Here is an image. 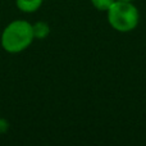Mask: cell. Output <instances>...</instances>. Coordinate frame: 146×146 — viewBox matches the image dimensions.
<instances>
[{"label": "cell", "mask_w": 146, "mask_h": 146, "mask_svg": "<svg viewBox=\"0 0 146 146\" xmlns=\"http://www.w3.org/2000/svg\"><path fill=\"white\" fill-rule=\"evenodd\" d=\"M32 26L27 21H13L1 33V46L10 54H17L26 50L33 40Z\"/></svg>", "instance_id": "obj_1"}, {"label": "cell", "mask_w": 146, "mask_h": 146, "mask_svg": "<svg viewBox=\"0 0 146 146\" xmlns=\"http://www.w3.org/2000/svg\"><path fill=\"white\" fill-rule=\"evenodd\" d=\"M139 10L129 1L117 0L108 10L109 25L119 32H128L139 25Z\"/></svg>", "instance_id": "obj_2"}, {"label": "cell", "mask_w": 146, "mask_h": 146, "mask_svg": "<svg viewBox=\"0 0 146 146\" xmlns=\"http://www.w3.org/2000/svg\"><path fill=\"white\" fill-rule=\"evenodd\" d=\"M42 4V0H17V7L25 13L36 12Z\"/></svg>", "instance_id": "obj_3"}, {"label": "cell", "mask_w": 146, "mask_h": 146, "mask_svg": "<svg viewBox=\"0 0 146 146\" xmlns=\"http://www.w3.org/2000/svg\"><path fill=\"white\" fill-rule=\"evenodd\" d=\"M32 32H33V37L35 38H46L50 33V27L48 23L45 22H36L32 26Z\"/></svg>", "instance_id": "obj_4"}, {"label": "cell", "mask_w": 146, "mask_h": 146, "mask_svg": "<svg viewBox=\"0 0 146 146\" xmlns=\"http://www.w3.org/2000/svg\"><path fill=\"white\" fill-rule=\"evenodd\" d=\"M114 1H115V0H91V4L98 10H101V12L106 10V12H108L109 8L113 5Z\"/></svg>", "instance_id": "obj_5"}, {"label": "cell", "mask_w": 146, "mask_h": 146, "mask_svg": "<svg viewBox=\"0 0 146 146\" xmlns=\"http://www.w3.org/2000/svg\"><path fill=\"white\" fill-rule=\"evenodd\" d=\"M7 129H8V123L4 119H0V133H4Z\"/></svg>", "instance_id": "obj_6"}, {"label": "cell", "mask_w": 146, "mask_h": 146, "mask_svg": "<svg viewBox=\"0 0 146 146\" xmlns=\"http://www.w3.org/2000/svg\"><path fill=\"white\" fill-rule=\"evenodd\" d=\"M123 1H132V0H123Z\"/></svg>", "instance_id": "obj_7"}]
</instances>
